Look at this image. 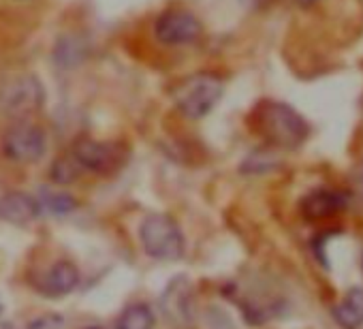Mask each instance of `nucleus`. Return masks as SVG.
<instances>
[{
  "label": "nucleus",
  "instance_id": "1",
  "mask_svg": "<svg viewBox=\"0 0 363 329\" xmlns=\"http://www.w3.org/2000/svg\"><path fill=\"white\" fill-rule=\"evenodd\" d=\"M248 122L259 137H263L267 143L282 147V150L299 147L310 135L308 122L291 105L278 103V101L259 103L252 109Z\"/></svg>",
  "mask_w": 363,
  "mask_h": 329
},
{
  "label": "nucleus",
  "instance_id": "2",
  "mask_svg": "<svg viewBox=\"0 0 363 329\" xmlns=\"http://www.w3.org/2000/svg\"><path fill=\"white\" fill-rule=\"evenodd\" d=\"M45 103L43 82L28 71L11 73L0 79V113L16 122H26Z\"/></svg>",
  "mask_w": 363,
  "mask_h": 329
},
{
  "label": "nucleus",
  "instance_id": "3",
  "mask_svg": "<svg viewBox=\"0 0 363 329\" xmlns=\"http://www.w3.org/2000/svg\"><path fill=\"white\" fill-rule=\"evenodd\" d=\"M225 94V82L214 73H195L173 88V103L189 120H201L218 105Z\"/></svg>",
  "mask_w": 363,
  "mask_h": 329
},
{
  "label": "nucleus",
  "instance_id": "4",
  "mask_svg": "<svg viewBox=\"0 0 363 329\" xmlns=\"http://www.w3.org/2000/svg\"><path fill=\"white\" fill-rule=\"evenodd\" d=\"M139 242L156 261H177L184 255V233L167 214H150L139 227Z\"/></svg>",
  "mask_w": 363,
  "mask_h": 329
},
{
  "label": "nucleus",
  "instance_id": "5",
  "mask_svg": "<svg viewBox=\"0 0 363 329\" xmlns=\"http://www.w3.org/2000/svg\"><path fill=\"white\" fill-rule=\"evenodd\" d=\"M5 158L18 164H33L41 160L48 152V135L39 124L33 122H16L5 130L3 143H0Z\"/></svg>",
  "mask_w": 363,
  "mask_h": 329
},
{
  "label": "nucleus",
  "instance_id": "6",
  "mask_svg": "<svg viewBox=\"0 0 363 329\" xmlns=\"http://www.w3.org/2000/svg\"><path fill=\"white\" fill-rule=\"evenodd\" d=\"M73 158L79 162L84 172H92L99 176H109L116 174L118 169L124 167L126 162V147L116 141H99V139H77L73 150Z\"/></svg>",
  "mask_w": 363,
  "mask_h": 329
},
{
  "label": "nucleus",
  "instance_id": "7",
  "mask_svg": "<svg viewBox=\"0 0 363 329\" xmlns=\"http://www.w3.org/2000/svg\"><path fill=\"white\" fill-rule=\"evenodd\" d=\"M201 35H203V26L199 18L189 9L171 7L162 11L154 22L156 41L169 48L193 45L201 39Z\"/></svg>",
  "mask_w": 363,
  "mask_h": 329
},
{
  "label": "nucleus",
  "instance_id": "8",
  "mask_svg": "<svg viewBox=\"0 0 363 329\" xmlns=\"http://www.w3.org/2000/svg\"><path fill=\"white\" fill-rule=\"evenodd\" d=\"M79 278L77 265L69 259H60L45 272L43 280L39 282V291L48 297H62L77 289Z\"/></svg>",
  "mask_w": 363,
  "mask_h": 329
},
{
  "label": "nucleus",
  "instance_id": "9",
  "mask_svg": "<svg viewBox=\"0 0 363 329\" xmlns=\"http://www.w3.org/2000/svg\"><path fill=\"white\" fill-rule=\"evenodd\" d=\"M344 206H346V199L342 193L320 189V191H312L310 195H306L301 199L299 210H301V216L306 221L316 223V221H325V218L337 214Z\"/></svg>",
  "mask_w": 363,
  "mask_h": 329
},
{
  "label": "nucleus",
  "instance_id": "10",
  "mask_svg": "<svg viewBox=\"0 0 363 329\" xmlns=\"http://www.w3.org/2000/svg\"><path fill=\"white\" fill-rule=\"evenodd\" d=\"M39 199L30 197L28 193L11 191L0 199V218L11 225H28L39 216Z\"/></svg>",
  "mask_w": 363,
  "mask_h": 329
},
{
  "label": "nucleus",
  "instance_id": "11",
  "mask_svg": "<svg viewBox=\"0 0 363 329\" xmlns=\"http://www.w3.org/2000/svg\"><path fill=\"white\" fill-rule=\"evenodd\" d=\"M333 318L342 329H359L363 325V289H350L333 308Z\"/></svg>",
  "mask_w": 363,
  "mask_h": 329
},
{
  "label": "nucleus",
  "instance_id": "12",
  "mask_svg": "<svg viewBox=\"0 0 363 329\" xmlns=\"http://www.w3.org/2000/svg\"><path fill=\"white\" fill-rule=\"evenodd\" d=\"M156 316L147 303H130L118 316V329H154Z\"/></svg>",
  "mask_w": 363,
  "mask_h": 329
},
{
  "label": "nucleus",
  "instance_id": "13",
  "mask_svg": "<svg viewBox=\"0 0 363 329\" xmlns=\"http://www.w3.org/2000/svg\"><path fill=\"white\" fill-rule=\"evenodd\" d=\"M82 174H84V169L79 167V162L73 158V154H67V156L56 158L54 164H52V169H50L52 182H56L60 186H67V184L77 182Z\"/></svg>",
  "mask_w": 363,
  "mask_h": 329
},
{
  "label": "nucleus",
  "instance_id": "14",
  "mask_svg": "<svg viewBox=\"0 0 363 329\" xmlns=\"http://www.w3.org/2000/svg\"><path fill=\"white\" fill-rule=\"evenodd\" d=\"M56 62L60 65V67H75L77 62H82L84 60V48L77 43V39H73V37H65V39H60L58 41V45H56Z\"/></svg>",
  "mask_w": 363,
  "mask_h": 329
},
{
  "label": "nucleus",
  "instance_id": "15",
  "mask_svg": "<svg viewBox=\"0 0 363 329\" xmlns=\"http://www.w3.org/2000/svg\"><path fill=\"white\" fill-rule=\"evenodd\" d=\"M39 206H45L50 212H54V214H69V212H73L75 210V199L71 197V195H67V193H58V191H45L43 193V197H41V201H39Z\"/></svg>",
  "mask_w": 363,
  "mask_h": 329
},
{
  "label": "nucleus",
  "instance_id": "16",
  "mask_svg": "<svg viewBox=\"0 0 363 329\" xmlns=\"http://www.w3.org/2000/svg\"><path fill=\"white\" fill-rule=\"evenodd\" d=\"M171 293L175 295V301L179 303V301H184V299H182V293H179V289L177 286H173L171 289ZM186 314H189V310L184 308V306H177V310H175V318H186Z\"/></svg>",
  "mask_w": 363,
  "mask_h": 329
},
{
  "label": "nucleus",
  "instance_id": "17",
  "mask_svg": "<svg viewBox=\"0 0 363 329\" xmlns=\"http://www.w3.org/2000/svg\"><path fill=\"white\" fill-rule=\"evenodd\" d=\"M354 184H357V193L363 197V162L357 167V172H354Z\"/></svg>",
  "mask_w": 363,
  "mask_h": 329
},
{
  "label": "nucleus",
  "instance_id": "18",
  "mask_svg": "<svg viewBox=\"0 0 363 329\" xmlns=\"http://www.w3.org/2000/svg\"><path fill=\"white\" fill-rule=\"evenodd\" d=\"M242 5H246V7H255V9H261V7H267V5H272L274 0H240Z\"/></svg>",
  "mask_w": 363,
  "mask_h": 329
},
{
  "label": "nucleus",
  "instance_id": "19",
  "mask_svg": "<svg viewBox=\"0 0 363 329\" xmlns=\"http://www.w3.org/2000/svg\"><path fill=\"white\" fill-rule=\"evenodd\" d=\"M297 5H301V7H310V5H314L316 0H295Z\"/></svg>",
  "mask_w": 363,
  "mask_h": 329
},
{
  "label": "nucleus",
  "instance_id": "20",
  "mask_svg": "<svg viewBox=\"0 0 363 329\" xmlns=\"http://www.w3.org/2000/svg\"><path fill=\"white\" fill-rule=\"evenodd\" d=\"M88 329H101V327H88Z\"/></svg>",
  "mask_w": 363,
  "mask_h": 329
}]
</instances>
